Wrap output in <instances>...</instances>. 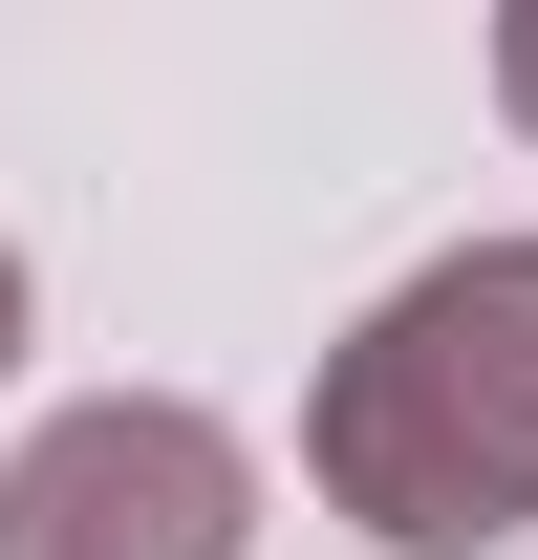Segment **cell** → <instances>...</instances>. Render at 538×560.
<instances>
[{"instance_id":"obj_1","label":"cell","mask_w":538,"mask_h":560,"mask_svg":"<svg viewBox=\"0 0 538 560\" xmlns=\"http://www.w3.org/2000/svg\"><path fill=\"white\" fill-rule=\"evenodd\" d=\"M302 475L324 517H366L388 560H473L538 517V237L388 280L302 388Z\"/></svg>"},{"instance_id":"obj_2","label":"cell","mask_w":538,"mask_h":560,"mask_svg":"<svg viewBox=\"0 0 538 560\" xmlns=\"http://www.w3.org/2000/svg\"><path fill=\"white\" fill-rule=\"evenodd\" d=\"M237 539H259V453L173 388L44 410L0 453V560H237Z\"/></svg>"},{"instance_id":"obj_3","label":"cell","mask_w":538,"mask_h":560,"mask_svg":"<svg viewBox=\"0 0 538 560\" xmlns=\"http://www.w3.org/2000/svg\"><path fill=\"white\" fill-rule=\"evenodd\" d=\"M495 108H517V130H538V0H517V22H495Z\"/></svg>"},{"instance_id":"obj_4","label":"cell","mask_w":538,"mask_h":560,"mask_svg":"<svg viewBox=\"0 0 538 560\" xmlns=\"http://www.w3.org/2000/svg\"><path fill=\"white\" fill-rule=\"evenodd\" d=\"M0 366H22V259H0Z\"/></svg>"}]
</instances>
